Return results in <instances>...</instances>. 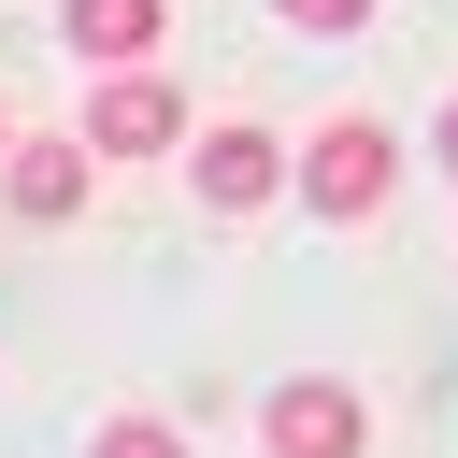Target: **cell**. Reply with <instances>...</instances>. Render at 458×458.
I'll list each match as a JSON object with an SVG mask.
<instances>
[{"label": "cell", "mask_w": 458, "mask_h": 458, "mask_svg": "<svg viewBox=\"0 0 458 458\" xmlns=\"http://www.w3.org/2000/svg\"><path fill=\"white\" fill-rule=\"evenodd\" d=\"M386 186H401V143H386L372 114H329V129L301 143V200H315L329 229H372V215H386Z\"/></svg>", "instance_id": "1"}, {"label": "cell", "mask_w": 458, "mask_h": 458, "mask_svg": "<svg viewBox=\"0 0 458 458\" xmlns=\"http://www.w3.org/2000/svg\"><path fill=\"white\" fill-rule=\"evenodd\" d=\"M86 172H100L86 129H72V143H14V157H0V200H14L29 229H57V215H86Z\"/></svg>", "instance_id": "5"}, {"label": "cell", "mask_w": 458, "mask_h": 458, "mask_svg": "<svg viewBox=\"0 0 458 458\" xmlns=\"http://www.w3.org/2000/svg\"><path fill=\"white\" fill-rule=\"evenodd\" d=\"M258 444H272V458H358V444H372V401H358L344 372H286V386L258 401Z\"/></svg>", "instance_id": "2"}, {"label": "cell", "mask_w": 458, "mask_h": 458, "mask_svg": "<svg viewBox=\"0 0 458 458\" xmlns=\"http://www.w3.org/2000/svg\"><path fill=\"white\" fill-rule=\"evenodd\" d=\"M86 458H186V444H172L157 415H100V444H86Z\"/></svg>", "instance_id": "7"}, {"label": "cell", "mask_w": 458, "mask_h": 458, "mask_svg": "<svg viewBox=\"0 0 458 458\" xmlns=\"http://www.w3.org/2000/svg\"><path fill=\"white\" fill-rule=\"evenodd\" d=\"M86 143H100V157H172V143H186V86H172V72H143V57H129V72H100Z\"/></svg>", "instance_id": "3"}, {"label": "cell", "mask_w": 458, "mask_h": 458, "mask_svg": "<svg viewBox=\"0 0 458 458\" xmlns=\"http://www.w3.org/2000/svg\"><path fill=\"white\" fill-rule=\"evenodd\" d=\"M57 29H72V57H86V72H129V57H157L172 0H57Z\"/></svg>", "instance_id": "6"}, {"label": "cell", "mask_w": 458, "mask_h": 458, "mask_svg": "<svg viewBox=\"0 0 458 458\" xmlns=\"http://www.w3.org/2000/svg\"><path fill=\"white\" fill-rule=\"evenodd\" d=\"M186 157H200V172H186V186H200V200H215V215H258V200H272V186H301V157H286V143H272V129H258V114H215V129H200V143H186Z\"/></svg>", "instance_id": "4"}, {"label": "cell", "mask_w": 458, "mask_h": 458, "mask_svg": "<svg viewBox=\"0 0 458 458\" xmlns=\"http://www.w3.org/2000/svg\"><path fill=\"white\" fill-rule=\"evenodd\" d=\"M14 143H29V129H14V114H0V157H14Z\"/></svg>", "instance_id": "10"}, {"label": "cell", "mask_w": 458, "mask_h": 458, "mask_svg": "<svg viewBox=\"0 0 458 458\" xmlns=\"http://www.w3.org/2000/svg\"><path fill=\"white\" fill-rule=\"evenodd\" d=\"M286 29H372V0H272Z\"/></svg>", "instance_id": "8"}, {"label": "cell", "mask_w": 458, "mask_h": 458, "mask_svg": "<svg viewBox=\"0 0 458 458\" xmlns=\"http://www.w3.org/2000/svg\"><path fill=\"white\" fill-rule=\"evenodd\" d=\"M444 172H458V100H444Z\"/></svg>", "instance_id": "9"}]
</instances>
